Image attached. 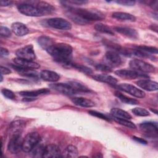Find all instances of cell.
<instances>
[{
	"label": "cell",
	"instance_id": "obj_1",
	"mask_svg": "<svg viewBox=\"0 0 158 158\" xmlns=\"http://www.w3.org/2000/svg\"><path fill=\"white\" fill-rule=\"evenodd\" d=\"M69 17L77 23L85 25L89 22L102 20L104 15L100 12L81 8L68 7Z\"/></svg>",
	"mask_w": 158,
	"mask_h": 158
},
{
	"label": "cell",
	"instance_id": "obj_2",
	"mask_svg": "<svg viewBox=\"0 0 158 158\" xmlns=\"http://www.w3.org/2000/svg\"><path fill=\"white\" fill-rule=\"evenodd\" d=\"M56 62L64 65H70L72 64V54L73 49L72 46L67 43H54L47 50Z\"/></svg>",
	"mask_w": 158,
	"mask_h": 158
},
{
	"label": "cell",
	"instance_id": "obj_3",
	"mask_svg": "<svg viewBox=\"0 0 158 158\" xmlns=\"http://www.w3.org/2000/svg\"><path fill=\"white\" fill-rule=\"evenodd\" d=\"M40 140V136L36 132H31L28 133L23 138L22 141V150L25 152H31Z\"/></svg>",
	"mask_w": 158,
	"mask_h": 158
},
{
	"label": "cell",
	"instance_id": "obj_4",
	"mask_svg": "<svg viewBox=\"0 0 158 158\" xmlns=\"http://www.w3.org/2000/svg\"><path fill=\"white\" fill-rule=\"evenodd\" d=\"M139 128L143 135L149 138H157L158 135V128L157 123L147 122L139 125Z\"/></svg>",
	"mask_w": 158,
	"mask_h": 158
},
{
	"label": "cell",
	"instance_id": "obj_5",
	"mask_svg": "<svg viewBox=\"0 0 158 158\" xmlns=\"http://www.w3.org/2000/svg\"><path fill=\"white\" fill-rule=\"evenodd\" d=\"M130 67L136 71L144 72H154L155 67L152 64L139 59H133L130 61Z\"/></svg>",
	"mask_w": 158,
	"mask_h": 158
},
{
	"label": "cell",
	"instance_id": "obj_6",
	"mask_svg": "<svg viewBox=\"0 0 158 158\" xmlns=\"http://www.w3.org/2000/svg\"><path fill=\"white\" fill-rule=\"evenodd\" d=\"M17 9L20 13L27 16L40 17L43 15V14L36 6L29 4H20L18 5Z\"/></svg>",
	"mask_w": 158,
	"mask_h": 158
},
{
	"label": "cell",
	"instance_id": "obj_7",
	"mask_svg": "<svg viewBox=\"0 0 158 158\" xmlns=\"http://www.w3.org/2000/svg\"><path fill=\"white\" fill-rule=\"evenodd\" d=\"M46 23L48 26L61 30H68L71 29V23L65 19L62 18H51L46 21Z\"/></svg>",
	"mask_w": 158,
	"mask_h": 158
},
{
	"label": "cell",
	"instance_id": "obj_8",
	"mask_svg": "<svg viewBox=\"0 0 158 158\" xmlns=\"http://www.w3.org/2000/svg\"><path fill=\"white\" fill-rule=\"evenodd\" d=\"M22 141L20 133H14L7 144V149L12 154H17L22 149Z\"/></svg>",
	"mask_w": 158,
	"mask_h": 158
},
{
	"label": "cell",
	"instance_id": "obj_9",
	"mask_svg": "<svg viewBox=\"0 0 158 158\" xmlns=\"http://www.w3.org/2000/svg\"><path fill=\"white\" fill-rule=\"evenodd\" d=\"M104 60L107 65L111 67L119 66L122 64V59L118 52L114 51H107L104 56Z\"/></svg>",
	"mask_w": 158,
	"mask_h": 158
},
{
	"label": "cell",
	"instance_id": "obj_10",
	"mask_svg": "<svg viewBox=\"0 0 158 158\" xmlns=\"http://www.w3.org/2000/svg\"><path fill=\"white\" fill-rule=\"evenodd\" d=\"M16 56L18 58L22 59H27L30 60H33L36 58L35 53L32 45H27L23 48H21L17 50Z\"/></svg>",
	"mask_w": 158,
	"mask_h": 158
},
{
	"label": "cell",
	"instance_id": "obj_11",
	"mask_svg": "<svg viewBox=\"0 0 158 158\" xmlns=\"http://www.w3.org/2000/svg\"><path fill=\"white\" fill-rule=\"evenodd\" d=\"M115 73L120 78L126 80H132L139 77H148L147 75L142 74L135 70L120 69L115 72Z\"/></svg>",
	"mask_w": 158,
	"mask_h": 158
},
{
	"label": "cell",
	"instance_id": "obj_12",
	"mask_svg": "<svg viewBox=\"0 0 158 158\" xmlns=\"http://www.w3.org/2000/svg\"><path fill=\"white\" fill-rule=\"evenodd\" d=\"M121 90L136 97L138 98H143L145 96V93L136 88V86L128 84V83H122L117 86Z\"/></svg>",
	"mask_w": 158,
	"mask_h": 158
},
{
	"label": "cell",
	"instance_id": "obj_13",
	"mask_svg": "<svg viewBox=\"0 0 158 158\" xmlns=\"http://www.w3.org/2000/svg\"><path fill=\"white\" fill-rule=\"evenodd\" d=\"M49 87L52 89L62 93L65 95L71 96L76 94V92L71 86V85L69 83H52L49 85Z\"/></svg>",
	"mask_w": 158,
	"mask_h": 158
},
{
	"label": "cell",
	"instance_id": "obj_14",
	"mask_svg": "<svg viewBox=\"0 0 158 158\" xmlns=\"http://www.w3.org/2000/svg\"><path fill=\"white\" fill-rule=\"evenodd\" d=\"M60 149L56 144H48L44 147L43 157H61Z\"/></svg>",
	"mask_w": 158,
	"mask_h": 158
},
{
	"label": "cell",
	"instance_id": "obj_15",
	"mask_svg": "<svg viewBox=\"0 0 158 158\" xmlns=\"http://www.w3.org/2000/svg\"><path fill=\"white\" fill-rule=\"evenodd\" d=\"M136 83L139 87L146 91H156L158 89L157 83L156 81H152L150 80H147V79L139 80L137 81Z\"/></svg>",
	"mask_w": 158,
	"mask_h": 158
},
{
	"label": "cell",
	"instance_id": "obj_16",
	"mask_svg": "<svg viewBox=\"0 0 158 158\" xmlns=\"http://www.w3.org/2000/svg\"><path fill=\"white\" fill-rule=\"evenodd\" d=\"M11 67L23 76L30 78H38V77H40V74L37 72L35 71L33 69L24 68L16 64L11 65Z\"/></svg>",
	"mask_w": 158,
	"mask_h": 158
},
{
	"label": "cell",
	"instance_id": "obj_17",
	"mask_svg": "<svg viewBox=\"0 0 158 158\" xmlns=\"http://www.w3.org/2000/svg\"><path fill=\"white\" fill-rule=\"evenodd\" d=\"M114 30L115 31L122 34V35H124L131 39H136L138 36V32L135 29L130 27H115L114 28Z\"/></svg>",
	"mask_w": 158,
	"mask_h": 158
},
{
	"label": "cell",
	"instance_id": "obj_18",
	"mask_svg": "<svg viewBox=\"0 0 158 158\" xmlns=\"http://www.w3.org/2000/svg\"><path fill=\"white\" fill-rule=\"evenodd\" d=\"M11 30L18 36H23L29 33V30L27 26L21 22L13 23L11 25Z\"/></svg>",
	"mask_w": 158,
	"mask_h": 158
},
{
	"label": "cell",
	"instance_id": "obj_19",
	"mask_svg": "<svg viewBox=\"0 0 158 158\" xmlns=\"http://www.w3.org/2000/svg\"><path fill=\"white\" fill-rule=\"evenodd\" d=\"M40 77L42 80L46 81L56 82L59 80L60 75L56 72L48 70H44L40 72Z\"/></svg>",
	"mask_w": 158,
	"mask_h": 158
},
{
	"label": "cell",
	"instance_id": "obj_20",
	"mask_svg": "<svg viewBox=\"0 0 158 158\" xmlns=\"http://www.w3.org/2000/svg\"><path fill=\"white\" fill-rule=\"evenodd\" d=\"M14 62L15 64L19 65L20 67L27 68V69H36L40 68V65L38 63L35 62L33 60H30L27 59H22L18 57H16L14 59Z\"/></svg>",
	"mask_w": 158,
	"mask_h": 158
},
{
	"label": "cell",
	"instance_id": "obj_21",
	"mask_svg": "<svg viewBox=\"0 0 158 158\" xmlns=\"http://www.w3.org/2000/svg\"><path fill=\"white\" fill-rule=\"evenodd\" d=\"M93 78L97 81L110 85H115L117 83V80L115 77L107 74H96L93 75Z\"/></svg>",
	"mask_w": 158,
	"mask_h": 158
},
{
	"label": "cell",
	"instance_id": "obj_22",
	"mask_svg": "<svg viewBox=\"0 0 158 158\" xmlns=\"http://www.w3.org/2000/svg\"><path fill=\"white\" fill-rule=\"evenodd\" d=\"M112 17L117 20L126 21V22H135L136 20V17L129 13L122 12H115L112 15Z\"/></svg>",
	"mask_w": 158,
	"mask_h": 158
},
{
	"label": "cell",
	"instance_id": "obj_23",
	"mask_svg": "<svg viewBox=\"0 0 158 158\" xmlns=\"http://www.w3.org/2000/svg\"><path fill=\"white\" fill-rule=\"evenodd\" d=\"M49 89L47 88H41L36 90H31V91H23L19 92V94L25 97H30L34 98L41 94H45L49 93Z\"/></svg>",
	"mask_w": 158,
	"mask_h": 158
},
{
	"label": "cell",
	"instance_id": "obj_24",
	"mask_svg": "<svg viewBox=\"0 0 158 158\" xmlns=\"http://www.w3.org/2000/svg\"><path fill=\"white\" fill-rule=\"evenodd\" d=\"M72 101L74 104L83 107H91L95 105L94 102L90 99L81 97L73 98Z\"/></svg>",
	"mask_w": 158,
	"mask_h": 158
},
{
	"label": "cell",
	"instance_id": "obj_25",
	"mask_svg": "<svg viewBox=\"0 0 158 158\" xmlns=\"http://www.w3.org/2000/svg\"><path fill=\"white\" fill-rule=\"evenodd\" d=\"M110 114L114 117V118H123L130 120L131 118V116L125 110H123L118 108H112L110 110Z\"/></svg>",
	"mask_w": 158,
	"mask_h": 158
},
{
	"label": "cell",
	"instance_id": "obj_26",
	"mask_svg": "<svg viewBox=\"0 0 158 158\" xmlns=\"http://www.w3.org/2000/svg\"><path fill=\"white\" fill-rule=\"evenodd\" d=\"M73 89L75 90L76 93H89L90 91L89 89L83 83L76 81H70L68 82Z\"/></svg>",
	"mask_w": 158,
	"mask_h": 158
},
{
	"label": "cell",
	"instance_id": "obj_27",
	"mask_svg": "<svg viewBox=\"0 0 158 158\" xmlns=\"http://www.w3.org/2000/svg\"><path fill=\"white\" fill-rule=\"evenodd\" d=\"M36 6L41 11L43 15L47 14H51L55 10L54 7L51 4L44 1L38 2Z\"/></svg>",
	"mask_w": 158,
	"mask_h": 158
},
{
	"label": "cell",
	"instance_id": "obj_28",
	"mask_svg": "<svg viewBox=\"0 0 158 158\" xmlns=\"http://www.w3.org/2000/svg\"><path fill=\"white\" fill-rule=\"evenodd\" d=\"M38 42L40 46L46 51L55 43L51 38L46 36H41L39 37Z\"/></svg>",
	"mask_w": 158,
	"mask_h": 158
},
{
	"label": "cell",
	"instance_id": "obj_29",
	"mask_svg": "<svg viewBox=\"0 0 158 158\" xmlns=\"http://www.w3.org/2000/svg\"><path fill=\"white\" fill-rule=\"evenodd\" d=\"M78 151L77 148L73 145H69L64 149L61 157H76L78 156Z\"/></svg>",
	"mask_w": 158,
	"mask_h": 158
},
{
	"label": "cell",
	"instance_id": "obj_30",
	"mask_svg": "<svg viewBox=\"0 0 158 158\" xmlns=\"http://www.w3.org/2000/svg\"><path fill=\"white\" fill-rule=\"evenodd\" d=\"M115 95L122 102L128 104H132V105L137 104L138 103L137 100H136L135 99H132L131 98H129L127 96L123 94L122 93H121L119 91H116L115 93Z\"/></svg>",
	"mask_w": 158,
	"mask_h": 158
},
{
	"label": "cell",
	"instance_id": "obj_31",
	"mask_svg": "<svg viewBox=\"0 0 158 158\" xmlns=\"http://www.w3.org/2000/svg\"><path fill=\"white\" fill-rule=\"evenodd\" d=\"M135 49L139 51L140 52L144 53L146 57H149V54H157V49L155 47L147 46H136Z\"/></svg>",
	"mask_w": 158,
	"mask_h": 158
},
{
	"label": "cell",
	"instance_id": "obj_32",
	"mask_svg": "<svg viewBox=\"0 0 158 158\" xmlns=\"http://www.w3.org/2000/svg\"><path fill=\"white\" fill-rule=\"evenodd\" d=\"M94 28L96 31L102 33H106L108 35H114V31L113 30L107 25L102 23H98L94 25Z\"/></svg>",
	"mask_w": 158,
	"mask_h": 158
},
{
	"label": "cell",
	"instance_id": "obj_33",
	"mask_svg": "<svg viewBox=\"0 0 158 158\" xmlns=\"http://www.w3.org/2000/svg\"><path fill=\"white\" fill-rule=\"evenodd\" d=\"M25 126V123L22 120H16L11 123L10 129L14 133H20Z\"/></svg>",
	"mask_w": 158,
	"mask_h": 158
},
{
	"label": "cell",
	"instance_id": "obj_34",
	"mask_svg": "<svg viewBox=\"0 0 158 158\" xmlns=\"http://www.w3.org/2000/svg\"><path fill=\"white\" fill-rule=\"evenodd\" d=\"M70 66L73 67V68L80 70V72L84 73H86V74H91L93 73V71L92 70L85 66V65H81V64H73L72 63L70 64Z\"/></svg>",
	"mask_w": 158,
	"mask_h": 158
},
{
	"label": "cell",
	"instance_id": "obj_35",
	"mask_svg": "<svg viewBox=\"0 0 158 158\" xmlns=\"http://www.w3.org/2000/svg\"><path fill=\"white\" fill-rule=\"evenodd\" d=\"M114 120L115 122H117L118 123L124 125L127 127H128L130 128H133L135 129L136 128V126L131 122L129 121L127 119H123V118H114Z\"/></svg>",
	"mask_w": 158,
	"mask_h": 158
},
{
	"label": "cell",
	"instance_id": "obj_36",
	"mask_svg": "<svg viewBox=\"0 0 158 158\" xmlns=\"http://www.w3.org/2000/svg\"><path fill=\"white\" fill-rule=\"evenodd\" d=\"M132 112L137 116L145 117L149 115V112L145 109L141 107H135L132 109Z\"/></svg>",
	"mask_w": 158,
	"mask_h": 158
},
{
	"label": "cell",
	"instance_id": "obj_37",
	"mask_svg": "<svg viewBox=\"0 0 158 158\" xmlns=\"http://www.w3.org/2000/svg\"><path fill=\"white\" fill-rule=\"evenodd\" d=\"M44 149V147L43 146H42V145L37 146L36 145L35 146V148L33 149V156L36 157H43Z\"/></svg>",
	"mask_w": 158,
	"mask_h": 158
},
{
	"label": "cell",
	"instance_id": "obj_38",
	"mask_svg": "<svg viewBox=\"0 0 158 158\" xmlns=\"http://www.w3.org/2000/svg\"><path fill=\"white\" fill-rule=\"evenodd\" d=\"M88 113L90 115H93V116L98 117L99 118L105 120L106 121H110V118L106 115H105V114H102L101 112H98V111H95V110H89Z\"/></svg>",
	"mask_w": 158,
	"mask_h": 158
},
{
	"label": "cell",
	"instance_id": "obj_39",
	"mask_svg": "<svg viewBox=\"0 0 158 158\" xmlns=\"http://www.w3.org/2000/svg\"><path fill=\"white\" fill-rule=\"evenodd\" d=\"M1 93L2 95L10 99H14L15 98V94L10 89H6V88H3L1 89Z\"/></svg>",
	"mask_w": 158,
	"mask_h": 158
},
{
	"label": "cell",
	"instance_id": "obj_40",
	"mask_svg": "<svg viewBox=\"0 0 158 158\" xmlns=\"http://www.w3.org/2000/svg\"><path fill=\"white\" fill-rule=\"evenodd\" d=\"M0 33L2 36L9 37L11 35V31H10V30L9 28H8L7 27H4V26H1Z\"/></svg>",
	"mask_w": 158,
	"mask_h": 158
},
{
	"label": "cell",
	"instance_id": "obj_41",
	"mask_svg": "<svg viewBox=\"0 0 158 158\" xmlns=\"http://www.w3.org/2000/svg\"><path fill=\"white\" fill-rule=\"evenodd\" d=\"M98 70L103 71V72H111V68L107 65L106 64H97L96 66Z\"/></svg>",
	"mask_w": 158,
	"mask_h": 158
},
{
	"label": "cell",
	"instance_id": "obj_42",
	"mask_svg": "<svg viewBox=\"0 0 158 158\" xmlns=\"http://www.w3.org/2000/svg\"><path fill=\"white\" fill-rule=\"evenodd\" d=\"M115 2L123 6H129L135 5L136 2L135 1H128V0H120V1H117Z\"/></svg>",
	"mask_w": 158,
	"mask_h": 158
},
{
	"label": "cell",
	"instance_id": "obj_43",
	"mask_svg": "<svg viewBox=\"0 0 158 158\" xmlns=\"http://www.w3.org/2000/svg\"><path fill=\"white\" fill-rule=\"evenodd\" d=\"M11 73V70L4 66H1V74L2 75H7Z\"/></svg>",
	"mask_w": 158,
	"mask_h": 158
},
{
	"label": "cell",
	"instance_id": "obj_44",
	"mask_svg": "<svg viewBox=\"0 0 158 158\" xmlns=\"http://www.w3.org/2000/svg\"><path fill=\"white\" fill-rule=\"evenodd\" d=\"M133 139H134L135 141L141 143V144H146L148 143L146 140H144V139L143 138H138V137H136V136H133L132 137Z\"/></svg>",
	"mask_w": 158,
	"mask_h": 158
},
{
	"label": "cell",
	"instance_id": "obj_45",
	"mask_svg": "<svg viewBox=\"0 0 158 158\" xmlns=\"http://www.w3.org/2000/svg\"><path fill=\"white\" fill-rule=\"evenodd\" d=\"M9 54V51L7 49L4 48H1V56H7Z\"/></svg>",
	"mask_w": 158,
	"mask_h": 158
},
{
	"label": "cell",
	"instance_id": "obj_46",
	"mask_svg": "<svg viewBox=\"0 0 158 158\" xmlns=\"http://www.w3.org/2000/svg\"><path fill=\"white\" fill-rule=\"evenodd\" d=\"M12 3L11 1H0V4L1 6H7L10 5Z\"/></svg>",
	"mask_w": 158,
	"mask_h": 158
},
{
	"label": "cell",
	"instance_id": "obj_47",
	"mask_svg": "<svg viewBox=\"0 0 158 158\" xmlns=\"http://www.w3.org/2000/svg\"><path fill=\"white\" fill-rule=\"evenodd\" d=\"M87 1H70L69 2L73 3V4H84L86 3Z\"/></svg>",
	"mask_w": 158,
	"mask_h": 158
},
{
	"label": "cell",
	"instance_id": "obj_48",
	"mask_svg": "<svg viewBox=\"0 0 158 158\" xmlns=\"http://www.w3.org/2000/svg\"><path fill=\"white\" fill-rule=\"evenodd\" d=\"M151 111H152V112H155V114H157V110H154V109L152 110V109H151Z\"/></svg>",
	"mask_w": 158,
	"mask_h": 158
}]
</instances>
